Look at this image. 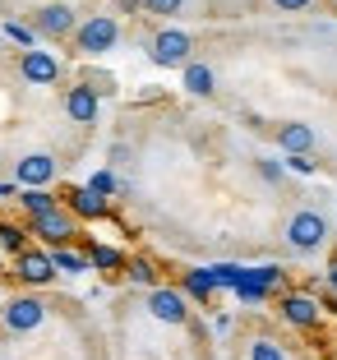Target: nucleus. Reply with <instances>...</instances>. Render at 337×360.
<instances>
[{"mask_svg":"<svg viewBox=\"0 0 337 360\" xmlns=\"http://www.w3.org/2000/svg\"><path fill=\"white\" fill-rule=\"evenodd\" d=\"M333 5H337V0H333Z\"/></svg>","mask_w":337,"mask_h":360,"instance_id":"33","label":"nucleus"},{"mask_svg":"<svg viewBox=\"0 0 337 360\" xmlns=\"http://www.w3.org/2000/svg\"><path fill=\"white\" fill-rule=\"evenodd\" d=\"M139 5H144L148 14H180V5H185V0H139Z\"/></svg>","mask_w":337,"mask_h":360,"instance_id":"26","label":"nucleus"},{"mask_svg":"<svg viewBox=\"0 0 337 360\" xmlns=\"http://www.w3.org/2000/svg\"><path fill=\"white\" fill-rule=\"evenodd\" d=\"M277 143H282L286 158H310V148H314V125H300V120H291V125L277 129Z\"/></svg>","mask_w":337,"mask_h":360,"instance_id":"14","label":"nucleus"},{"mask_svg":"<svg viewBox=\"0 0 337 360\" xmlns=\"http://www.w3.org/2000/svg\"><path fill=\"white\" fill-rule=\"evenodd\" d=\"M88 268L120 273V268H125V255H120V250H111V245H88Z\"/></svg>","mask_w":337,"mask_h":360,"instance_id":"16","label":"nucleus"},{"mask_svg":"<svg viewBox=\"0 0 337 360\" xmlns=\"http://www.w3.org/2000/svg\"><path fill=\"white\" fill-rule=\"evenodd\" d=\"M74 37H79V51L84 56H102L120 42V23L111 19V14H93V19H84L74 28Z\"/></svg>","mask_w":337,"mask_h":360,"instance_id":"2","label":"nucleus"},{"mask_svg":"<svg viewBox=\"0 0 337 360\" xmlns=\"http://www.w3.org/2000/svg\"><path fill=\"white\" fill-rule=\"evenodd\" d=\"M14 273H19L28 286L56 282V264H51V255H46V250H23V255H14Z\"/></svg>","mask_w":337,"mask_h":360,"instance_id":"11","label":"nucleus"},{"mask_svg":"<svg viewBox=\"0 0 337 360\" xmlns=\"http://www.w3.org/2000/svg\"><path fill=\"white\" fill-rule=\"evenodd\" d=\"M148 309H153L158 323H171V328H180V323L190 319V300L180 296L176 286H153V291H148Z\"/></svg>","mask_w":337,"mask_h":360,"instance_id":"5","label":"nucleus"},{"mask_svg":"<svg viewBox=\"0 0 337 360\" xmlns=\"http://www.w3.org/2000/svg\"><path fill=\"white\" fill-rule=\"evenodd\" d=\"M250 360H286V351L273 338H254L250 342Z\"/></svg>","mask_w":337,"mask_h":360,"instance_id":"23","label":"nucleus"},{"mask_svg":"<svg viewBox=\"0 0 337 360\" xmlns=\"http://www.w3.org/2000/svg\"><path fill=\"white\" fill-rule=\"evenodd\" d=\"M286 167L300 171V176H310V171H314V162H310V158H286Z\"/></svg>","mask_w":337,"mask_h":360,"instance_id":"29","label":"nucleus"},{"mask_svg":"<svg viewBox=\"0 0 337 360\" xmlns=\"http://www.w3.org/2000/svg\"><path fill=\"white\" fill-rule=\"evenodd\" d=\"M46 323V305L37 296H14L10 305L0 309V328L5 333H32Z\"/></svg>","mask_w":337,"mask_h":360,"instance_id":"3","label":"nucleus"},{"mask_svg":"<svg viewBox=\"0 0 337 360\" xmlns=\"http://www.w3.org/2000/svg\"><path fill=\"white\" fill-rule=\"evenodd\" d=\"M88 190H93V194H102V199H106V194H116V176H111V171H97V176L88 180Z\"/></svg>","mask_w":337,"mask_h":360,"instance_id":"25","label":"nucleus"},{"mask_svg":"<svg viewBox=\"0 0 337 360\" xmlns=\"http://www.w3.org/2000/svg\"><path fill=\"white\" fill-rule=\"evenodd\" d=\"M51 264H56V273H88V255H79V250H70V245L51 250Z\"/></svg>","mask_w":337,"mask_h":360,"instance_id":"20","label":"nucleus"},{"mask_svg":"<svg viewBox=\"0 0 337 360\" xmlns=\"http://www.w3.org/2000/svg\"><path fill=\"white\" fill-rule=\"evenodd\" d=\"M185 88H190L194 97H212V70L199 65V60H190L185 65Z\"/></svg>","mask_w":337,"mask_h":360,"instance_id":"18","label":"nucleus"},{"mask_svg":"<svg viewBox=\"0 0 337 360\" xmlns=\"http://www.w3.org/2000/svg\"><path fill=\"white\" fill-rule=\"evenodd\" d=\"M259 171H264V180H282V162H264Z\"/></svg>","mask_w":337,"mask_h":360,"instance_id":"30","label":"nucleus"},{"mask_svg":"<svg viewBox=\"0 0 337 360\" xmlns=\"http://www.w3.org/2000/svg\"><path fill=\"white\" fill-rule=\"evenodd\" d=\"M282 319L291 328H319L324 305H319L314 296H305V291H291V296H282Z\"/></svg>","mask_w":337,"mask_h":360,"instance_id":"10","label":"nucleus"},{"mask_svg":"<svg viewBox=\"0 0 337 360\" xmlns=\"http://www.w3.org/2000/svg\"><path fill=\"white\" fill-rule=\"evenodd\" d=\"M5 37H14L19 46H32V28H23V23H5Z\"/></svg>","mask_w":337,"mask_h":360,"instance_id":"27","label":"nucleus"},{"mask_svg":"<svg viewBox=\"0 0 337 360\" xmlns=\"http://www.w3.org/2000/svg\"><path fill=\"white\" fill-rule=\"evenodd\" d=\"M65 199H70V212H79V217H106V199L93 194L88 185H84V190H70Z\"/></svg>","mask_w":337,"mask_h":360,"instance_id":"15","label":"nucleus"},{"mask_svg":"<svg viewBox=\"0 0 337 360\" xmlns=\"http://www.w3.org/2000/svg\"><path fill=\"white\" fill-rule=\"evenodd\" d=\"M208 277H212V286H227V291H236V286H241V277H245V268L241 264H212L208 268Z\"/></svg>","mask_w":337,"mask_h":360,"instance_id":"21","label":"nucleus"},{"mask_svg":"<svg viewBox=\"0 0 337 360\" xmlns=\"http://www.w3.org/2000/svg\"><path fill=\"white\" fill-rule=\"evenodd\" d=\"M74 28H79V23H74V10H70V5H61V0L37 10V32H42V37H70Z\"/></svg>","mask_w":337,"mask_h":360,"instance_id":"13","label":"nucleus"},{"mask_svg":"<svg viewBox=\"0 0 337 360\" xmlns=\"http://www.w3.org/2000/svg\"><path fill=\"white\" fill-rule=\"evenodd\" d=\"M328 286H333V296H337V259L328 264Z\"/></svg>","mask_w":337,"mask_h":360,"instance_id":"32","label":"nucleus"},{"mask_svg":"<svg viewBox=\"0 0 337 360\" xmlns=\"http://www.w3.org/2000/svg\"><path fill=\"white\" fill-rule=\"evenodd\" d=\"M217 286H212L208 268H194V273H185V286H180V296H194V300H208Z\"/></svg>","mask_w":337,"mask_h":360,"instance_id":"19","label":"nucleus"},{"mask_svg":"<svg viewBox=\"0 0 337 360\" xmlns=\"http://www.w3.org/2000/svg\"><path fill=\"white\" fill-rule=\"evenodd\" d=\"M125 273L134 277V282H144V286H153V277H158L148 259H125Z\"/></svg>","mask_w":337,"mask_h":360,"instance_id":"24","label":"nucleus"},{"mask_svg":"<svg viewBox=\"0 0 337 360\" xmlns=\"http://www.w3.org/2000/svg\"><path fill=\"white\" fill-rule=\"evenodd\" d=\"M51 180H56L51 153H28V158H19V167H14V185H23V190H46Z\"/></svg>","mask_w":337,"mask_h":360,"instance_id":"7","label":"nucleus"},{"mask_svg":"<svg viewBox=\"0 0 337 360\" xmlns=\"http://www.w3.org/2000/svg\"><path fill=\"white\" fill-rule=\"evenodd\" d=\"M19 75L28 79V84L46 88L61 79V60H56V51H42V46H28V51L19 56Z\"/></svg>","mask_w":337,"mask_h":360,"instance_id":"8","label":"nucleus"},{"mask_svg":"<svg viewBox=\"0 0 337 360\" xmlns=\"http://www.w3.org/2000/svg\"><path fill=\"white\" fill-rule=\"evenodd\" d=\"M190 51H194V37L180 28H162L158 37H153V60L158 65H190Z\"/></svg>","mask_w":337,"mask_h":360,"instance_id":"6","label":"nucleus"},{"mask_svg":"<svg viewBox=\"0 0 337 360\" xmlns=\"http://www.w3.org/2000/svg\"><path fill=\"white\" fill-rule=\"evenodd\" d=\"M28 231H23V226H14V222H0V250H10V255H23V250H28Z\"/></svg>","mask_w":337,"mask_h":360,"instance_id":"22","label":"nucleus"},{"mask_svg":"<svg viewBox=\"0 0 337 360\" xmlns=\"http://www.w3.org/2000/svg\"><path fill=\"white\" fill-rule=\"evenodd\" d=\"M282 286V268L277 264H264V268H245L241 286H236V296L245 300V305H259V300H268Z\"/></svg>","mask_w":337,"mask_h":360,"instance_id":"4","label":"nucleus"},{"mask_svg":"<svg viewBox=\"0 0 337 360\" xmlns=\"http://www.w3.org/2000/svg\"><path fill=\"white\" fill-rule=\"evenodd\" d=\"M65 116H70L74 125H93L97 120V88L74 84L70 93H65Z\"/></svg>","mask_w":337,"mask_h":360,"instance_id":"12","label":"nucleus"},{"mask_svg":"<svg viewBox=\"0 0 337 360\" xmlns=\"http://www.w3.org/2000/svg\"><path fill=\"white\" fill-rule=\"evenodd\" d=\"M14 194H19V185H10V180H5V185H0V203H5V199H14Z\"/></svg>","mask_w":337,"mask_h":360,"instance_id":"31","label":"nucleus"},{"mask_svg":"<svg viewBox=\"0 0 337 360\" xmlns=\"http://www.w3.org/2000/svg\"><path fill=\"white\" fill-rule=\"evenodd\" d=\"M273 5H277L282 14H300V10H310L314 0H273Z\"/></svg>","mask_w":337,"mask_h":360,"instance_id":"28","label":"nucleus"},{"mask_svg":"<svg viewBox=\"0 0 337 360\" xmlns=\"http://www.w3.org/2000/svg\"><path fill=\"white\" fill-rule=\"evenodd\" d=\"M32 236L51 240L56 250H61V245H70L74 240V212L70 208H51V212H42V217H32Z\"/></svg>","mask_w":337,"mask_h":360,"instance_id":"9","label":"nucleus"},{"mask_svg":"<svg viewBox=\"0 0 337 360\" xmlns=\"http://www.w3.org/2000/svg\"><path fill=\"white\" fill-rule=\"evenodd\" d=\"M328 240V217L314 208H300L286 217V245H291L295 255H314L319 245Z\"/></svg>","mask_w":337,"mask_h":360,"instance_id":"1","label":"nucleus"},{"mask_svg":"<svg viewBox=\"0 0 337 360\" xmlns=\"http://www.w3.org/2000/svg\"><path fill=\"white\" fill-rule=\"evenodd\" d=\"M19 203H23V212H28V217H42V212L61 208V199H56L51 190H23V194H19Z\"/></svg>","mask_w":337,"mask_h":360,"instance_id":"17","label":"nucleus"}]
</instances>
